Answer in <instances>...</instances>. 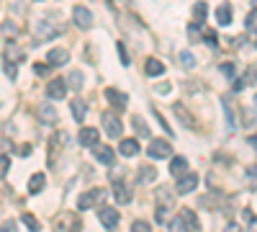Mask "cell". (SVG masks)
Segmentation results:
<instances>
[{
    "instance_id": "6da1fadb",
    "label": "cell",
    "mask_w": 257,
    "mask_h": 232,
    "mask_svg": "<svg viewBox=\"0 0 257 232\" xmlns=\"http://www.w3.org/2000/svg\"><path fill=\"white\" fill-rule=\"evenodd\" d=\"M105 196H108V191L105 188H88L85 194H80V199H77V209H93V206H98V204H103L105 201Z\"/></svg>"
},
{
    "instance_id": "7a4b0ae2",
    "label": "cell",
    "mask_w": 257,
    "mask_h": 232,
    "mask_svg": "<svg viewBox=\"0 0 257 232\" xmlns=\"http://www.w3.org/2000/svg\"><path fill=\"white\" fill-rule=\"evenodd\" d=\"M54 227L57 232H80L82 229V222L75 212H62L57 219H54Z\"/></svg>"
},
{
    "instance_id": "3957f363",
    "label": "cell",
    "mask_w": 257,
    "mask_h": 232,
    "mask_svg": "<svg viewBox=\"0 0 257 232\" xmlns=\"http://www.w3.org/2000/svg\"><path fill=\"white\" fill-rule=\"evenodd\" d=\"M100 121H103V129H105V134H108V137H121L123 124H121V119L113 111H103Z\"/></svg>"
},
{
    "instance_id": "277c9868",
    "label": "cell",
    "mask_w": 257,
    "mask_h": 232,
    "mask_svg": "<svg viewBox=\"0 0 257 232\" xmlns=\"http://www.w3.org/2000/svg\"><path fill=\"white\" fill-rule=\"evenodd\" d=\"M147 152H149V158L162 160V158L173 155V144H170L167 139H152V142H149V147H147Z\"/></svg>"
},
{
    "instance_id": "5b68a950",
    "label": "cell",
    "mask_w": 257,
    "mask_h": 232,
    "mask_svg": "<svg viewBox=\"0 0 257 232\" xmlns=\"http://www.w3.org/2000/svg\"><path fill=\"white\" fill-rule=\"evenodd\" d=\"M3 62L11 65V67L21 65V62H24V52H21V47H16L13 41H8V44L3 47Z\"/></svg>"
},
{
    "instance_id": "8992f818",
    "label": "cell",
    "mask_w": 257,
    "mask_h": 232,
    "mask_svg": "<svg viewBox=\"0 0 257 232\" xmlns=\"http://www.w3.org/2000/svg\"><path fill=\"white\" fill-rule=\"evenodd\" d=\"M72 18H75V24L80 29H90L93 26V13H90L88 6H75L72 8Z\"/></svg>"
},
{
    "instance_id": "52a82bcc",
    "label": "cell",
    "mask_w": 257,
    "mask_h": 232,
    "mask_svg": "<svg viewBox=\"0 0 257 232\" xmlns=\"http://www.w3.org/2000/svg\"><path fill=\"white\" fill-rule=\"evenodd\" d=\"M98 219H100V224H103L105 229H113V227L118 224L121 214H118V209H113V206H103L100 212H98Z\"/></svg>"
},
{
    "instance_id": "ba28073f",
    "label": "cell",
    "mask_w": 257,
    "mask_h": 232,
    "mask_svg": "<svg viewBox=\"0 0 257 232\" xmlns=\"http://www.w3.org/2000/svg\"><path fill=\"white\" fill-rule=\"evenodd\" d=\"M98 139H100V132L95 129V126H82L80 129V144L82 147H98Z\"/></svg>"
},
{
    "instance_id": "9c48e42d",
    "label": "cell",
    "mask_w": 257,
    "mask_h": 232,
    "mask_svg": "<svg viewBox=\"0 0 257 232\" xmlns=\"http://www.w3.org/2000/svg\"><path fill=\"white\" fill-rule=\"evenodd\" d=\"M47 96L54 98V101H62L64 96H67V80H62V78H54L49 86H47Z\"/></svg>"
},
{
    "instance_id": "30bf717a",
    "label": "cell",
    "mask_w": 257,
    "mask_h": 232,
    "mask_svg": "<svg viewBox=\"0 0 257 232\" xmlns=\"http://www.w3.org/2000/svg\"><path fill=\"white\" fill-rule=\"evenodd\" d=\"M47 62H49V67H62V65H67V62H70V52L62 49V47H54V49L49 52Z\"/></svg>"
},
{
    "instance_id": "8fae6325",
    "label": "cell",
    "mask_w": 257,
    "mask_h": 232,
    "mask_svg": "<svg viewBox=\"0 0 257 232\" xmlns=\"http://www.w3.org/2000/svg\"><path fill=\"white\" fill-rule=\"evenodd\" d=\"M196 186H198V176H196V173H185V176L178 181L175 191H178V194H190Z\"/></svg>"
},
{
    "instance_id": "7c38bea8",
    "label": "cell",
    "mask_w": 257,
    "mask_h": 232,
    "mask_svg": "<svg viewBox=\"0 0 257 232\" xmlns=\"http://www.w3.org/2000/svg\"><path fill=\"white\" fill-rule=\"evenodd\" d=\"M34 34H36V36H39L41 41H47V39H54V36H57L59 31H57V29H54V26L49 24V21H39V24L34 26Z\"/></svg>"
},
{
    "instance_id": "4fadbf2b",
    "label": "cell",
    "mask_w": 257,
    "mask_h": 232,
    "mask_svg": "<svg viewBox=\"0 0 257 232\" xmlns=\"http://www.w3.org/2000/svg\"><path fill=\"white\" fill-rule=\"evenodd\" d=\"M105 101H108L111 106H116V109H123L126 103H128V96L121 93V91H116V88H105Z\"/></svg>"
},
{
    "instance_id": "5bb4252c",
    "label": "cell",
    "mask_w": 257,
    "mask_h": 232,
    "mask_svg": "<svg viewBox=\"0 0 257 232\" xmlns=\"http://www.w3.org/2000/svg\"><path fill=\"white\" fill-rule=\"evenodd\" d=\"M144 72H147L149 78H160V75H165V65H162L157 57H149V59L144 62Z\"/></svg>"
},
{
    "instance_id": "9a60e30c",
    "label": "cell",
    "mask_w": 257,
    "mask_h": 232,
    "mask_svg": "<svg viewBox=\"0 0 257 232\" xmlns=\"http://www.w3.org/2000/svg\"><path fill=\"white\" fill-rule=\"evenodd\" d=\"M118 152L123 155V158H134V155H139V142L137 139H121V144H118Z\"/></svg>"
},
{
    "instance_id": "2e32d148",
    "label": "cell",
    "mask_w": 257,
    "mask_h": 232,
    "mask_svg": "<svg viewBox=\"0 0 257 232\" xmlns=\"http://www.w3.org/2000/svg\"><path fill=\"white\" fill-rule=\"evenodd\" d=\"M44 186H47V176L44 173H34L29 178V194H41V191H44Z\"/></svg>"
},
{
    "instance_id": "e0dca14e",
    "label": "cell",
    "mask_w": 257,
    "mask_h": 232,
    "mask_svg": "<svg viewBox=\"0 0 257 232\" xmlns=\"http://www.w3.org/2000/svg\"><path fill=\"white\" fill-rule=\"evenodd\" d=\"M185 168H188V160H185L183 155H178V158L170 160V173L178 176V178H183V176H185Z\"/></svg>"
},
{
    "instance_id": "ac0fdd59",
    "label": "cell",
    "mask_w": 257,
    "mask_h": 232,
    "mask_svg": "<svg viewBox=\"0 0 257 232\" xmlns=\"http://www.w3.org/2000/svg\"><path fill=\"white\" fill-rule=\"evenodd\" d=\"M39 116H41V121H44V124H57V109L49 106V103H41Z\"/></svg>"
},
{
    "instance_id": "d6986e66",
    "label": "cell",
    "mask_w": 257,
    "mask_h": 232,
    "mask_svg": "<svg viewBox=\"0 0 257 232\" xmlns=\"http://www.w3.org/2000/svg\"><path fill=\"white\" fill-rule=\"evenodd\" d=\"M206 16H208L206 3H196V6H193V26H201V24H206Z\"/></svg>"
},
{
    "instance_id": "ffe728a7",
    "label": "cell",
    "mask_w": 257,
    "mask_h": 232,
    "mask_svg": "<svg viewBox=\"0 0 257 232\" xmlns=\"http://www.w3.org/2000/svg\"><path fill=\"white\" fill-rule=\"evenodd\" d=\"M155 178H157V171H155L152 165H142L139 168V173H137V181L139 183H152Z\"/></svg>"
},
{
    "instance_id": "44dd1931",
    "label": "cell",
    "mask_w": 257,
    "mask_h": 232,
    "mask_svg": "<svg viewBox=\"0 0 257 232\" xmlns=\"http://www.w3.org/2000/svg\"><path fill=\"white\" fill-rule=\"evenodd\" d=\"M95 158L103 163V165H113V150H111V147H95Z\"/></svg>"
},
{
    "instance_id": "7402d4cb",
    "label": "cell",
    "mask_w": 257,
    "mask_h": 232,
    "mask_svg": "<svg viewBox=\"0 0 257 232\" xmlns=\"http://www.w3.org/2000/svg\"><path fill=\"white\" fill-rule=\"evenodd\" d=\"M85 114H88V106H85V101H82V98H75V101H72V116H75V121L82 124Z\"/></svg>"
},
{
    "instance_id": "603a6c76",
    "label": "cell",
    "mask_w": 257,
    "mask_h": 232,
    "mask_svg": "<svg viewBox=\"0 0 257 232\" xmlns=\"http://www.w3.org/2000/svg\"><path fill=\"white\" fill-rule=\"evenodd\" d=\"M231 16H234V13H231L229 6H219V8H216V21H219L221 26H229V24H231Z\"/></svg>"
},
{
    "instance_id": "cb8c5ba5",
    "label": "cell",
    "mask_w": 257,
    "mask_h": 232,
    "mask_svg": "<svg viewBox=\"0 0 257 232\" xmlns=\"http://www.w3.org/2000/svg\"><path fill=\"white\" fill-rule=\"evenodd\" d=\"M21 222H24L31 232H41V222H39L34 214H29V212H26V214H21Z\"/></svg>"
},
{
    "instance_id": "d4e9b609",
    "label": "cell",
    "mask_w": 257,
    "mask_h": 232,
    "mask_svg": "<svg viewBox=\"0 0 257 232\" xmlns=\"http://www.w3.org/2000/svg\"><path fill=\"white\" fill-rule=\"evenodd\" d=\"M252 83H257V62L247 65V72H244V78H242V86H252Z\"/></svg>"
},
{
    "instance_id": "484cf974",
    "label": "cell",
    "mask_w": 257,
    "mask_h": 232,
    "mask_svg": "<svg viewBox=\"0 0 257 232\" xmlns=\"http://www.w3.org/2000/svg\"><path fill=\"white\" fill-rule=\"evenodd\" d=\"M244 29H247L249 34H257V8H252V11L247 13V18H244Z\"/></svg>"
},
{
    "instance_id": "4316f807",
    "label": "cell",
    "mask_w": 257,
    "mask_h": 232,
    "mask_svg": "<svg viewBox=\"0 0 257 232\" xmlns=\"http://www.w3.org/2000/svg\"><path fill=\"white\" fill-rule=\"evenodd\" d=\"M170 232H190V227L183 217H175V219H170Z\"/></svg>"
},
{
    "instance_id": "83f0119b",
    "label": "cell",
    "mask_w": 257,
    "mask_h": 232,
    "mask_svg": "<svg viewBox=\"0 0 257 232\" xmlns=\"http://www.w3.org/2000/svg\"><path fill=\"white\" fill-rule=\"evenodd\" d=\"M116 201L118 204H128L132 201V191H128L126 186H116Z\"/></svg>"
},
{
    "instance_id": "f1b7e54d",
    "label": "cell",
    "mask_w": 257,
    "mask_h": 232,
    "mask_svg": "<svg viewBox=\"0 0 257 232\" xmlns=\"http://www.w3.org/2000/svg\"><path fill=\"white\" fill-rule=\"evenodd\" d=\"M175 114L180 116V121H188V124L193 126V129H196V119H193L188 111H183V103H175Z\"/></svg>"
},
{
    "instance_id": "f546056e",
    "label": "cell",
    "mask_w": 257,
    "mask_h": 232,
    "mask_svg": "<svg viewBox=\"0 0 257 232\" xmlns=\"http://www.w3.org/2000/svg\"><path fill=\"white\" fill-rule=\"evenodd\" d=\"M82 80H85L82 72L75 70V72H70V78H67V86H70V88H82Z\"/></svg>"
},
{
    "instance_id": "4dcf8cb0",
    "label": "cell",
    "mask_w": 257,
    "mask_h": 232,
    "mask_svg": "<svg viewBox=\"0 0 257 232\" xmlns=\"http://www.w3.org/2000/svg\"><path fill=\"white\" fill-rule=\"evenodd\" d=\"M132 124H134V129H137L139 134L149 137V126H147V121H142V116H134V119H132Z\"/></svg>"
},
{
    "instance_id": "1f68e13d",
    "label": "cell",
    "mask_w": 257,
    "mask_h": 232,
    "mask_svg": "<svg viewBox=\"0 0 257 232\" xmlns=\"http://www.w3.org/2000/svg\"><path fill=\"white\" fill-rule=\"evenodd\" d=\"M180 65L183 67H196V57H193V52H180Z\"/></svg>"
},
{
    "instance_id": "d6a6232c",
    "label": "cell",
    "mask_w": 257,
    "mask_h": 232,
    "mask_svg": "<svg viewBox=\"0 0 257 232\" xmlns=\"http://www.w3.org/2000/svg\"><path fill=\"white\" fill-rule=\"evenodd\" d=\"M180 217H183V219L188 222V227H190V229H198V219H196V214H193L190 209H185V212H183Z\"/></svg>"
},
{
    "instance_id": "836d02e7",
    "label": "cell",
    "mask_w": 257,
    "mask_h": 232,
    "mask_svg": "<svg viewBox=\"0 0 257 232\" xmlns=\"http://www.w3.org/2000/svg\"><path fill=\"white\" fill-rule=\"evenodd\" d=\"M247 181H249L252 191H257V165L254 168H247Z\"/></svg>"
},
{
    "instance_id": "e575fe53",
    "label": "cell",
    "mask_w": 257,
    "mask_h": 232,
    "mask_svg": "<svg viewBox=\"0 0 257 232\" xmlns=\"http://www.w3.org/2000/svg\"><path fill=\"white\" fill-rule=\"evenodd\" d=\"M132 232H149V222H144V219H137V222L132 224Z\"/></svg>"
},
{
    "instance_id": "d590c367",
    "label": "cell",
    "mask_w": 257,
    "mask_h": 232,
    "mask_svg": "<svg viewBox=\"0 0 257 232\" xmlns=\"http://www.w3.org/2000/svg\"><path fill=\"white\" fill-rule=\"evenodd\" d=\"M16 155H18V158H29V155H31V144H18V147H16Z\"/></svg>"
},
{
    "instance_id": "8d00e7d4",
    "label": "cell",
    "mask_w": 257,
    "mask_h": 232,
    "mask_svg": "<svg viewBox=\"0 0 257 232\" xmlns=\"http://www.w3.org/2000/svg\"><path fill=\"white\" fill-rule=\"evenodd\" d=\"M16 227H18V224H16L13 219H6L3 224H0V232H18Z\"/></svg>"
},
{
    "instance_id": "74e56055",
    "label": "cell",
    "mask_w": 257,
    "mask_h": 232,
    "mask_svg": "<svg viewBox=\"0 0 257 232\" xmlns=\"http://www.w3.org/2000/svg\"><path fill=\"white\" fill-rule=\"evenodd\" d=\"M8 165H11L8 155H0V178H3V176L8 173Z\"/></svg>"
},
{
    "instance_id": "f35d334b",
    "label": "cell",
    "mask_w": 257,
    "mask_h": 232,
    "mask_svg": "<svg viewBox=\"0 0 257 232\" xmlns=\"http://www.w3.org/2000/svg\"><path fill=\"white\" fill-rule=\"evenodd\" d=\"M118 57H121L123 65H128V52H126V47H123V41H118Z\"/></svg>"
},
{
    "instance_id": "ab89813d",
    "label": "cell",
    "mask_w": 257,
    "mask_h": 232,
    "mask_svg": "<svg viewBox=\"0 0 257 232\" xmlns=\"http://www.w3.org/2000/svg\"><path fill=\"white\" fill-rule=\"evenodd\" d=\"M203 39L208 41V47H216V34L213 31H203Z\"/></svg>"
},
{
    "instance_id": "60d3db41",
    "label": "cell",
    "mask_w": 257,
    "mask_h": 232,
    "mask_svg": "<svg viewBox=\"0 0 257 232\" xmlns=\"http://www.w3.org/2000/svg\"><path fill=\"white\" fill-rule=\"evenodd\" d=\"M221 72H224L226 78H234V65H231V62H224V65H221Z\"/></svg>"
},
{
    "instance_id": "b9f144b4",
    "label": "cell",
    "mask_w": 257,
    "mask_h": 232,
    "mask_svg": "<svg viewBox=\"0 0 257 232\" xmlns=\"http://www.w3.org/2000/svg\"><path fill=\"white\" fill-rule=\"evenodd\" d=\"M34 72H36V75H47V72H49V65H41V62H36Z\"/></svg>"
},
{
    "instance_id": "7bdbcfd3",
    "label": "cell",
    "mask_w": 257,
    "mask_h": 232,
    "mask_svg": "<svg viewBox=\"0 0 257 232\" xmlns=\"http://www.w3.org/2000/svg\"><path fill=\"white\" fill-rule=\"evenodd\" d=\"M3 31H6V34H16V31H18V26L13 24V21H6V24H3Z\"/></svg>"
},
{
    "instance_id": "ee69618b",
    "label": "cell",
    "mask_w": 257,
    "mask_h": 232,
    "mask_svg": "<svg viewBox=\"0 0 257 232\" xmlns=\"http://www.w3.org/2000/svg\"><path fill=\"white\" fill-rule=\"evenodd\" d=\"M224 232H242V227H239V224H237V222H229V224H226V229H224Z\"/></svg>"
},
{
    "instance_id": "f6af8a7d",
    "label": "cell",
    "mask_w": 257,
    "mask_h": 232,
    "mask_svg": "<svg viewBox=\"0 0 257 232\" xmlns=\"http://www.w3.org/2000/svg\"><path fill=\"white\" fill-rule=\"evenodd\" d=\"M6 75H8L11 80H16V67H11V65H6Z\"/></svg>"
},
{
    "instance_id": "bcb514c9",
    "label": "cell",
    "mask_w": 257,
    "mask_h": 232,
    "mask_svg": "<svg viewBox=\"0 0 257 232\" xmlns=\"http://www.w3.org/2000/svg\"><path fill=\"white\" fill-rule=\"evenodd\" d=\"M157 93H170V83H162V86H157Z\"/></svg>"
},
{
    "instance_id": "7dc6e473",
    "label": "cell",
    "mask_w": 257,
    "mask_h": 232,
    "mask_svg": "<svg viewBox=\"0 0 257 232\" xmlns=\"http://www.w3.org/2000/svg\"><path fill=\"white\" fill-rule=\"evenodd\" d=\"M247 142H249V144H252V147H254V150H257V134H252V137H249V139H247Z\"/></svg>"
},
{
    "instance_id": "c3c4849f",
    "label": "cell",
    "mask_w": 257,
    "mask_h": 232,
    "mask_svg": "<svg viewBox=\"0 0 257 232\" xmlns=\"http://www.w3.org/2000/svg\"><path fill=\"white\" fill-rule=\"evenodd\" d=\"M254 47H257V41H254Z\"/></svg>"
},
{
    "instance_id": "681fc988",
    "label": "cell",
    "mask_w": 257,
    "mask_h": 232,
    "mask_svg": "<svg viewBox=\"0 0 257 232\" xmlns=\"http://www.w3.org/2000/svg\"><path fill=\"white\" fill-rule=\"evenodd\" d=\"M254 103H257V98H254Z\"/></svg>"
}]
</instances>
